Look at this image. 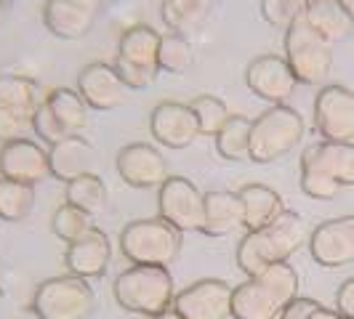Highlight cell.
Here are the masks:
<instances>
[{
	"label": "cell",
	"instance_id": "2",
	"mask_svg": "<svg viewBox=\"0 0 354 319\" xmlns=\"http://www.w3.org/2000/svg\"><path fill=\"white\" fill-rule=\"evenodd\" d=\"M299 271L290 261L266 266L232 293V319H280L285 306L299 296Z\"/></svg>",
	"mask_w": 354,
	"mask_h": 319
},
{
	"label": "cell",
	"instance_id": "10",
	"mask_svg": "<svg viewBox=\"0 0 354 319\" xmlns=\"http://www.w3.org/2000/svg\"><path fill=\"white\" fill-rule=\"evenodd\" d=\"M315 128L322 142H354V90L322 86L315 96Z\"/></svg>",
	"mask_w": 354,
	"mask_h": 319
},
{
	"label": "cell",
	"instance_id": "41",
	"mask_svg": "<svg viewBox=\"0 0 354 319\" xmlns=\"http://www.w3.org/2000/svg\"><path fill=\"white\" fill-rule=\"evenodd\" d=\"M72 3H77V6H83V8H88V11L96 14V11L102 8V3H104V0H72Z\"/></svg>",
	"mask_w": 354,
	"mask_h": 319
},
{
	"label": "cell",
	"instance_id": "4",
	"mask_svg": "<svg viewBox=\"0 0 354 319\" xmlns=\"http://www.w3.org/2000/svg\"><path fill=\"white\" fill-rule=\"evenodd\" d=\"M184 245V234L165 218H136L120 231V250L128 264L171 266Z\"/></svg>",
	"mask_w": 354,
	"mask_h": 319
},
{
	"label": "cell",
	"instance_id": "17",
	"mask_svg": "<svg viewBox=\"0 0 354 319\" xmlns=\"http://www.w3.org/2000/svg\"><path fill=\"white\" fill-rule=\"evenodd\" d=\"M112 261V245L109 237L99 226H93L88 234H83L80 240H75L67 245L64 253V266L67 271L83 280H96L106 271V266Z\"/></svg>",
	"mask_w": 354,
	"mask_h": 319
},
{
	"label": "cell",
	"instance_id": "30",
	"mask_svg": "<svg viewBox=\"0 0 354 319\" xmlns=\"http://www.w3.org/2000/svg\"><path fill=\"white\" fill-rule=\"evenodd\" d=\"M35 208V186L0 178V218L8 224L24 221Z\"/></svg>",
	"mask_w": 354,
	"mask_h": 319
},
{
	"label": "cell",
	"instance_id": "38",
	"mask_svg": "<svg viewBox=\"0 0 354 319\" xmlns=\"http://www.w3.org/2000/svg\"><path fill=\"white\" fill-rule=\"evenodd\" d=\"M27 128H32L30 117H21L19 112H11V109H3L0 106V144L14 142V139H24V130Z\"/></svg>",
	"mask_w": 354,
	"mask_h": 319
},
{
	"label": "cell",
	"instance_id": "28",
	"mask_svg": "<svg viewBox=\"0 0 354 319\" xmlns=\"http://www.w3.org/2000/svg\"><path fill=\"white\" fill-rule=\"evenodd\" d=\"M250 128L253 120L245 115H230L224 128L213 136L216 152L230 162H250Z\"/></svg>",
	"mask_w": 354,
	"mask_h": 319
},
{
	"label": "cell",
	"instance_id": "21",
	"mask_svg": "<svg viewBox=\"0 0 354 319\" xmlns=\"http://www.w3.org/2000/svg\"><path fill=\"white\" fill-rule=\"evenodd\" d=\"M237 195L243 200V215H245L243 229L245 231L264 229L285 211L283 197L266 184H245Z\"/></svg>",
	"mask_w": 354,
	"mask_h": 319
},
{
	"label": "cell",
	"instance_id": "36",
	"mask_svg": "<svg viewBox=\"0 0 354 319\" xmlns=\"http://www.w3.org/2000/svg\"><path fill=\"white\" fill-rule=\"evenodd\" d=\"M30 125H32V130H35L37 139H40L43 144H48V146L59 144L62 139H67V130H64V128H62V123L56 120V115L51 112V106L46 104V99H43V104L32 112Z\"/></svg>",
	"mask_w": 354,
	"mask_h": 319
},
{
	"label": "cell",
	"instance_id": "16",
	"mask_svg": "<svg viewBox=\"0 0 354 319\" xmlns=\"http://www.w3.org/2000/svg\"><path fill=\"white\" fill-rule=\"evenodd\" d=\"M77 93L83 96L88 109L112 112V109H120L128 102L131 90L125 88V83L120 80V75L112 64L91 61L77 75Z\"/></svg>",
	"mask_w": 354,
	"mask_h": 319
},
{
	"label": "cell",
	"instance_id": "26",
	"mask_svg": "<svg viewBox=\"0 0 354 319\" xmlns=\"http://www.w3.org/2000/svg\"><path fill=\"white\" fill-rule=\"evenodd\" d=\"M46 104L51 106L56 120L67 130V136H80L88 128V104L72 88H53L46 93Z\"/></svg>",
	"mask_w": 354,
	"mask_h": 319
},
{
	"label": "cell",
	"instance_id": "6",
	"mask_svg": "<svg viewBox=\"0 0 354 319\" xmlns=\"http://www.w3.org/2000/svg\"><path fill=\"white\" fill-rule=\"evenodd\" d=\"M285 61L296 75L299 86H322L333 70V43L315 32L306 19L285 30Z\"/></svg>",
	"mask_w": 354,
	"mask_h": 319
},
{
	"label": "cell",
	"instance_id": "35",
	"mask_svg": "<svg viewBox=\"0 0 354 319\" xmlns=\"http://www.w3.org/2000/svg\"><path fill=\"white\" fill-rule=\"evenodd\" d=\"M309 11V0H261V17L274 30H288Z\"/></svg>",
	"mask_w": 354,
	"mask_h": 319
},
{
	"label": "cell",
	"instance_id": "1",
	"mask_svg": "<svg viewBox=\"0 0 354 319\" xmlns=\"http://www.w3.org/2000/svg\"><path fill=\"white\" fill-rule=\"evenodd\" d=\"M309 234L312 231L301 213L285 208L269 226L245 231V237L237 245L234 261L245 277H256L266 266L277 264V261H290L309 242Z\"/></svg>",
	"mask_w": 354,
	"mask_h": 319
},
{
	"label": "cell",
	"instance_id": "31",
	"mask_svg": "<svg viewBox=\"0 0 354 319\" xmlns=\"http://www.w3.org/2000/svg\"><path fill=\"white\" fill-rule=\"evenodd\" d=\"M192 43L187 35L178 32H165L160 37V51H158V70L168 72V75H181L192 67Z\"/></svg>",
	"mask_w": 354,
	"mask_h": 319
},
{
	"label": "cell",
	"instance_id": "37",
	"mask_svg": "<svg viewBox=\"0 0 354 319\" xmlns=\"http://www.w3.org/2000/svg\"><path fill=\"white\" fill-rule=\"evenodd\" d=\"M112 67L118 70V75H120V80L125 83L128 90L149 88L155 83V77H158V70H147V67H139V64H131V61H125L120 56H115V64Z\"/></svg>",
	"mask_w": 354,
	"mask_h": 319
},
{
	"label": "cell",
	"instance_id": "27",
	"mask_svg": "<svg viewBox=\"0 0 354 319\" xmlns=\"http://www.w3.org/2000/svg\"><path fill=\"white\" fill-rule=\"evenodd\" d=\"M64 202H70L80 211L91 213L93 218L106 211L109 202V189L96 173H83V176L72 178L64 184Z\"/></svg>",
	"mask_w": 354,
	"mask_h": 319
},
{
	"label": "cell",
	"instance_id": "15",
	"mask_svg": "<svg viewBox=\"0 0 354 319\" xmlns=\"http://www.w3.org/2000/svg\"><path fill=\"white\" fill-rule=\"evenodd\" d=\"M149 133L160 146L187 149L200 139V125L189 104L160 102L149 115Z\"/></svg>",
	"mask_w": 354,
	"mask_h": 319
},
{
	"label": "cell",
	"instance_id": "46",
	"mask_svg": "<svg viewBox=\"0 0 354 319\" xmlns=\"http://www.w3.org/2000/svg\"><path fill=\"white\" fill-rule=\"evenodd\" d=\"M0 11H3V8H0Z\"/></svg>",
	"mask_w": 354,
	"mask_h": 319
},
{
	"label": "cell",
	"instance_id": "42",
	"mask_svg": "<svg viewBox=\"0 0 354 319\" xmlns=\"http://www.w3.org/2000/svg\"><path fill=\"white\" fill-rule=\"evenodd\" d=\"M338 3H341L346 11H352V14H354V0H338Z\"/></svg>",
	"mask_w": 354,
	"mask_h": 319
},
{
	"label": "cell",
	"instance_id": "40",
	"mask_svg": "<svg viewBox=\"0 0 354 319\" xmlns=\"http://www.w3.org/2000/svg\"><path fill=\"white\" fill-rule=\"evenodd\" d=\"M336 311L341 317L354 319V277H349L346 282H341L336 293Z\"/></svg>",
	"mask_w": 354,
	"mask_h": 319
},
{
	"label": "cell",
	"instance_id": "29",
	"mask_svg": "<svg viewBox=\"0 0 354 319\" xmlns=\"http://www.w3.org/2000/svg\"><path fill=\"white\" fill-rule=\"evenodd\" d=\"M213 0H162V21L171 32L189 35L205 21Z\"/></svg>",
	"mask_w": 354,
	"mask_h": 319
},
{
	"label": "cell",
	"instance_id": "5",
	"mask_svg": "<svg viewBox=\"0 0 354 319\" xmlns=\"http://www.w3.org/2000/svg\"><path fill=\"white\" fill-rule=\"evenodd\" d=\"M304 117L288 104H272L250 128V162L269 165L290 155L304 139Z\"/></svg>",
	"mask_w": 354,
	"mask_h": 319
},
{
	"label": "cell",
	"instance_id": "19",
	"mask_svg": "<svg viewBox=\"0 0 354 319\" xmlns=\"http://www.w3.org/2000/svg\"><path fill=\"white\" fill-rule=\"evenodd\" d=\"M96 14L72 3V0H46L43 6V24L59 40H80L91 32Z\"/></svg>",
	"mask_w": 354,
	"mask_h": 319
},
{
	"label": "cell",
	"instance_id": "7",
	"mask_svg": "<svg viewBox=\"0 0 354 319\" xmlns=\"http://www.w3.org/2000/svg\"><path fill=\"white\" fill-rule=\"evenodd\" d=\"M93 309V287L75 274L43 280L32 293V314L37 319H88Z\"/></svg>",
	"mask_w": 354,
	"mask_h": 319
},
{
	"label": "cell",
	"instance_id": "22",
	"mask_svg": "<svg viewBox=\"0 0 354 319\" xmlns=\"http://www.w3.org/2000/svg\"><path fill=\"white\" fill-rule=\"evenodd\" d=\"M304 19L328 43L346 40L354 32V14L346 11L338 0H309V11Z\"/></svg>",
	"mask_w": 354,
	"mask_h": 319
},
{
	"label": "cell",
	"instance_id": "24",
	"mask_svg": "<svg viewBox=\"0 0 354 319\" xmlns=\"http://www.w3.org/2000/svg\"><path fill=\"white\" fill-rule=\"evenodd\" d=\"M160 32L149 24H133L123 30V35L118 40V56L139 64L147 70H158V51H160ZM160 72V70H158Z\"/></svg>",
	"mask_w": 354,
	"mask_h": 319
},
{
	"label": "cell",
	"instance_id": "8",
	"mask_svg": "<svg viewBox=\"0 0 354 319\" xmlns=\"http://www.w3.org/2000/svg\"><path fill=\"white\" fill-rule=\"evenodd\" d=\"M158 215L181 234L200 231L205 221V195L187 176H168L158 189Z\"/></svg>",
	"mask_w": 354,
	"mask_h": 319
},
{
	"label": "cell",
	"instance_id": "3",
	"mask_svg": "<svg viewBox=\"0 0 354 319\" xmlns=\"http://www.w3.org/2000/svg\"><path fill=\"white\" fill-rule=\"evenodd\" d=\"M112 290L120 309L133 311L142 319H162L171 314L176 298V284L168 266L131 264L118 274Z\"/></svg>",
	"mask_w": 354,
	"mask_h": 319
},
{
	"label": "cell",
	"instance_id": "20",
	"mask_svg": "<svg viewBox=\"0 0 354 319\" xmlns=\"http://www.w3.org/2000/svg\"><path fill=\"white\" fill-rule=\"evenodd\" d=\"M243 200L237 192L227 189H213L205 192V221H203V234L208 237H230L234 229H243Z\"/></svg>",
	"mask_w": 354,
	"mask_h": 319
},
{
	"label": "cell",
	"instance_id": "13",
	"mask_svg": "<svg viewBox=\"0 0 354 319\" xmlns=\"http://www.w3.org/2000/svg\"><path fill=\"white\" fill-rule=\"evenodd\" d=\"M0 178L37 186L51 178L48 149L32 139H14L0 144Z\"/></svg>",
	"mask_w": 354,
	"mask_h": 319
},
{
	"label": "cell",
	"instance_id": "34",
	"mask_svg": "<svg viewBox=\"0 0 354 319\" xmlns=\"http://www.w3.org/2000/svg\"><path fill=\"white\" fill-rule=\"evenodd\" d=\"M341 184L330 176L322 165L312 162V160H301V192L312 200H336L341 195Z\"/></svg>",
	"mask_w": 354,
	"mask_h": 319
},
{
	"label": "cell",
	"instance_id": "18",
	"mask_svg": "<svg viewBox=\"0 0 354 319\" xmlns=\"http://www.w3.org/2000/svg\"><path fill=\"white\" fill-rule=\"evenodd\" d=\"M93 162H96V149L88 139L80 136H67L59 144L48 146V165H51V178L59 181H72V178L93 173Z\"/></svg>",
	"mask_w": 354,
	"mask_h": 319
},
{
	"label": "cell",
	"instance_id": "33",
	"mask_svg": "<svg viewBox=\"0 0 354 319\" xmlns=\"http://www.w3.org/2000/svg\"><path fill=\"white\" fill-rule=\"evenodd\" d=\"M189 106H192V112H195L197 117V125H200V136H216L221 128H224V123L230 120V106L224 104L218 96H211V93H200V96H195L192 102H189Z\"/></svg>",
	"mask_w": 354,
	"mask_h": 319
},
{
	"label": "cell",
	"instance_id": "45",
	"mask_svg": "<svg viewBox=\"0 0 354 319\" xmlns=\"http://www.w3.org/2000/svg\"><path fill=\"white\" fill-rule=\"evenodd\" d=\"M336 319H352V317H341V314H338V317Z\"/></svg>",
	"mask_w": 354,
	"mask_h": 319
},
{
	"label": "cell",
	"instance_id": "9",
	"mask_svg": "<svg viewBox=\"0 0 354 319\" xmlns=\"http://www.w3.org/2000/svg\"><path fill=\"white\" fill-rule=\"evenodd\" d=\"M234 287L224 280H197L178 290L171 314L176 319H230Z\"/></svg>",
	"mask_w": 354,
	"mask_h": 319
},
{
	"label": "cell",
	"instance_id": "23",
	"mask_svg": "<svg viewBox=\"0 0 354 319\" xmlns=\"http://www.w3.org/2000/svg\"><path fill=\"white\" fill-rule=\"evenodd\" d=\"M301 160L322 165L341 186H354V142H317L304 149Z\"/></svg>",
	"mask_w": 354,
	"mask_h": 319
},
{
	"label": "cell",
	"instance_id": "12",
	"mask_svg": "<svg viewBox=\"0 0 354 319\" xmlns=\"http://www.w3.org/2000/svg\"><path fill=\"white\" fill-rule=\"evenodd\" d=\"M306 245L317 266L341 269L354 264V215H341L317 224Z\"/></svg>",
	"mask_w": 354,
	"mask_h": 319
},
{
	"label": "cell",
	"instance_id": "11",
	"mask_svg": "<svg viewBox=\"0 0 354 319\" xmlns=\"http://www.w3.org/2000/svg\"><path fill=\"white\" fill-rule=\"evenodd\" d=\"M245 83L253 96L264 99L269 104H285L299 88V80L290 64L285 61V56H277V53L256 56L245 70Z\"/></svg>",
	"mask_w": 354,
	"mask_h": 319
},
{
	"label": "cell",
	"instance_id": "25",
	"mask_svg": "<svg viewBox=\"0 0 354 319\" xmlns=\"http://www.w3.org/2000/svg\"><path fill=\"white\" fill-rule=\"evenodd\" d=\"M46 93L40 83L24 75H0V106L19 112L21 117H32L37 106L43 104Z\"/></svg>",
	"mask_w": 354,
	"mask_h": 319
},
{
	"label": "cell",
	"instance_id": "39",
	"mask_svg": "<svg viewBox=\"0 0 354 319\" xmlns=\"http://www.w3.org/2000/svg\"><path fill=\"white\" fill-rule=\"evenodd\" d=\"M322 309V303L315 298H306V296H296L293 301L285 306L283 317L280 319H312Z\"/></svg>",
	"mask_w": 354,
	"mask_h": 319
},
{
	"label": "cell",
	"instance_id": "14",
	"mask_svg": "<svg viewBox=\"0 0 354 319\" xmlns=\"http://www.w3.org/2000/svg\"><path fill=\"white\" fill-rule=\"evenodd\" d=\"M115 168L120 178L133 189H160V184L171 176L168 160L162 157L158 146L147 142L123 146L115 157Z\"/></svg>",
	"mask_w": 354,
	"mask_h": 319
},
{
	"label": "cell",
	"instance_id": "44",
	"mask_svg": "<svg viewBox=\"0 0 354 319\" xmlns=\"http://www.w3.org/2000/svg\"><path fill=\"white\" fill-rule=\"evenodd\" d=\"M0 303H3V287H0Z\"/></svg>",
	"mask_w": 354,
	"mask_h": 319
},
{
	"label": "cell",
	"instance_id": "32",
	"mask_svg": "<svg viewBox=\"0 0 354 319\" xmlns=\"http://www.w3.org/2000/svg\"><path fill=\"white\" fill-rule=\"evenodd\" d=\"M96 224H93V215L86 211H80V208H75L70 202H62L51 215V229L53 234L62 240V242H75V240H80L83 234H88Z\"/></svg>",
	"mask_w": 354,
	"mask_h": 319
},
{
	"label": "cell",
	"instance_id": "43",
	"mask_svg": "<svg viewBox=\"0 0 354 319\" xmlns=\"http://www.w3.org/2000/svg\"><path fill=\"white\" fill-rule=\"evenodd\" d=\"M8 3H11V0H0V8H6V6H8Z\"/></svg>",
	"mask_w": 354,
	"mask_h": 319
}]
</instances>
